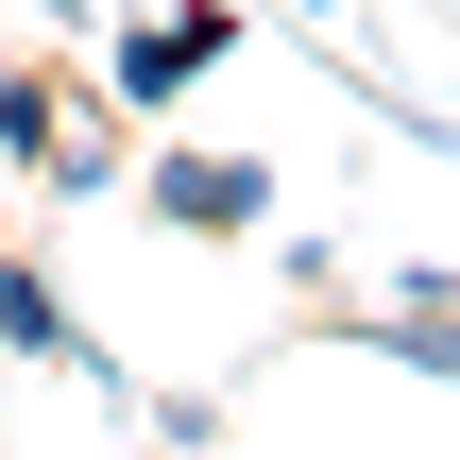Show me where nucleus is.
<instances>
[{
    "label": "nucleus",
    "mask_w": 460,
    "mask_h": 460,
    "mask_svg": "<svg viewBox=\"0 0 460 460\" xmlns=\"http://www.w3.org/2000/svg\"><path fill=\"white\" fill-rule=\"evenodd\" d=\"M0 358H51V376H85V393H119V358L85 341V307L34 273V256H0Z\"/></svg>",
    "instance_id": "7ed1b4c3"
},
{
    "label": "nucleus",
    "mask_w": 460,
    "mask_h": 460,
    "mask_svg": "<svg viewBox=\"0 0 460 460\" xmlns=\"http://www.w3.org/2000/svg\"><path fill=\"white\" fill-rule=\"evenodd\" d=\"M171 239H256L273 222V154H154V188H137Z\"/></svg>",
    "instance_id": "f03ea898"
},
{
    "label": "nucleus",
    "mask_w": 460,
    "mask_h": 460,
    "mask_svg": "<svg viewBox=\"0 0 460 460\" xmlns=\"http://www.w3.org/2000/svg\"><path fill=\"white\" fill-rule=\"evenodd\" d=\"M0 154H17V171L68 154V85H51V68H0Z\"/></svg>",
    "instance_id": "20e7f679"
},
{
    "label": "nucleus",
    "mask_w": 460,
    "mask_h": 460,
    "mask_svg": "<svg viewBox=\"0 0 460 460\" xmlns=\"http://www.w3.org/2000/svg\"><path fill=\"white\" fill-rule=\"evenodd\" d=\"M444 17H460V0H444Z\"/></svg>",
    "instance_id": "423d86ee"
},
{
    "label": "nucleus",
    "mask_w": 460,
    "mask_h": 460,
    "mask_svg": "<svg viewBox=\"0 0 460 460\" xmlns=\"http://www.w3.org/2000/svg\"><path fill=\"white\" fill-rule=\"evenodd\" d=\"M239 51V0H171V17H119V51H102V102L119 119H171L205 68Z\"/></svg>",
    "instance_id": "f257e3e1"
},
{
    "label": "nucleus",
    "mask_w": 460,
    "mask_h": 460,
    "mask_svg": "<svg viewBox=\"0 0 460 460\" xmlns=\"http://www.w3.org/2000/svg\"><path fill=\"white\" fill-rule=\"evenodd\" d=\"M34 17H51V34H85V17H102V0H34Z\"/></svg>",
    "instance_id": "39448f33"
}]
</instances>
